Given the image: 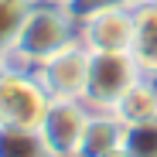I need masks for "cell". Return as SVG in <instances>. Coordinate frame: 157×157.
<instances>
[{"mask_svg":"<svg viewBox=\"0 0 157 157\" xmlns=\"http://www.w3.org/2000/svg\"><path fill=\"white\" fill-rule=\"evenodd\" d=\"M75 38H78V24L62 7V0H55V4H41L38 0L28 14V21H24L7 62L21 65V68H38L44 58H51L55 51H62Z\"/></svg>","mask_w":157,"mask_h":157,"instance_id":"obj_1","label":"cell"},{"mask_svg":"<svg viewBox=\"0 0 157 157\" xmlns=\"http://www.w3.org/2000/svg\"><path fill=\"white\" fill-rule=\"evenodd\" d=\"M48 106H51V96L38 82V75L31 68L7 62L4 75H0V126L38 130Z\"/></svg>","mask_w":157,"mask_h":157,"instance_id":"obj_2","label":"cell"},{"mask_svg":"<svg viewBox=\"0 0 157 157\" xmlns=\"http://www.w3.org/2000/svg\"><path fill=\"white\" fill-rule=\"evenodd\" d=\"M140 78L144 72L133 51H89V78L82 99L89 109H113Z\"/></svg>","mask_w":157,"mask_h":157,"instance_id":"obj_3","label":"cell"},{"mask_svg":"<svg viewBox=\"0 0 157 157\" xmlns=\"http://www.w3.org/2000/svg\"><path fill=\"white\" fill-rule=\"evenodd\" d=\"M38 82L51 99H82L86 96V78H89V48L82 41H72L62 51H55L51 58H44L38 68Z\"/></svg>","mask_w":157,"mask_h":157,"instance_id":"obj_4","label":"cell"},{"mask_svg":"<svg viewBox=\"0 0 157 157\" xmlns=\"http://www.w3.org/2000/svg\"><path fill=\"white\" fill-rule=\"evenodd\" d=\"M89 113L92 109L86 106V99H51V106L38 126L51 157H75L78 154V140H82Z\"/></svg>","mask_w":157,"mask_h":157,"instance_id":"obj_5","label":"cell"},{"mask_svg":"<svg viewBox=\"0 0 157 157\" xmlns=\"http://www.w3.org/2000/svg\"><path fill=\"white\" fill-rule=\"evenodd\" d=\"M78 41L89 51H133V41H137L133 7L106 10V14L82 21L78 24Z\"/></svg>","mask_w":157,"mask_h":157,"instance_id":"obj_6","label":"cell"},{"mask_svg":"<svg viewBox=\"0 0 157 157\" xmlns=\"http://www.w3.org/2000/svg\"><path fill=\"white\" fill-rule=\"evenodd\" d=\"M123 137H126V126L120 123V116L113 109H92L75 157H106L116 147H123Z\"/></svg>","mask_w":157,"mask_h":157,"instance_id":"obj_7","label":"cell"},{"mask_svg":"<svg viewBox=\"0 0 157 157\" xmlns=\"http://www.w3.org/2000/svg\"><path fill=\"white\" fill-rule=\"evenodd\" d=\"M113 113L120 116L123 126L157 123V78H154V75H144L140 82H133L130 92L113 106Z\"/></svg>","mask_w":157,"mask_h":157,"instance_id":"obj_8","label":"cell"},{"mask_svg":"<svg viewBox=\"0 0 157 157\" xmlns=\"http://www.w3.org/2000/svg\"><path fill=\"white\" fill-rule=\"evenodd\" d=\"M0 157H51V150L38 130L0 126Z\"/></svg>","mask_w":157,"mask_h":157,"instance_id":"obj_9","label":"cell"},{"mask_svg":"<svg viewBox=\"0 0 157 157\" xmlns=\"http://www.w3.org/2000/svg\"><path fill=\"white\" fill-rule=\"evenodd\" d=\"M34 4L38 0H0V58L10 55V48H14Z\"/></svg>","mask_w":157,"mask_h":157,"instance_id":"obj_10","label":"cell"},{"mask_svg":"<svg viewBox=\"0 0 157 157\" xmlns=\"http://www.w3.org/2000/svg\"><path fill=\"white\" fill-rule=\"evenodd\" d=\"M140 0H62V7L72 14L75 24H82L96 14H106V10H123V7H133Z\"/></svg>","mask_w":157,"mask_h":157,"instance_id":"obj_11","label":"cell"},{"mask_svg":"<svg viewBox=\"0 0 157 157\" xmlns=\"http://www.w3.org/2000/svg\"><path fill=\"white\" fill-rule=\"evenodd\" d=\"M123 147L133 157H157V123H144V126H126Z\"/></svg>","mask_w":157,"mask_h":157,"instance_id":"obj_12","label":"cell"},{"mask_svg":"<svg viewBox=\"0 0 157 157\" xmlns=\"http://www.w3.org/2000/svg\"><path fill=\"white\" fill-rule=\"evenodd\" d=\"M133 58H137V65H140L144 75H154L157 78V31H137Z\"/></svg>","mask_w":157,"mask_h":157,"instance_id":"obj_13","label":"cell"},{"mask_svg":"<svg viewBox=\"0 0 157 157\" xmlns=\"http://www.w3.org/2000/svg\"><path fill=\"white\" fill-rule=\"evenodd\" d=\"M106 157H133V154H130L126 147H116V150H113V154H106Z\"/></svg>","mask_w":157,"mask_h":157,"instance_id":"obj_14","label":"cell"},{"mask_svg":"<svg viewBox=\"0 0 157 157\" xmlns=\"http://www.w3.org/2000/svg\"><path fill=\"white\" fill-rule=\"evenodd\" d=\"M4 68H7V58H0V75H4Z\"/></svg>","mask_w":157,"mask_h":157,"instance_id":"obj_15","label":"cell"},{"mask_svg":"<svg viewBox=\"0 0 157 157\" xmlns=\"http://www.w3.org/2000/svg\"><path fill=\"white\" fill-rule=\"evenodd\" d=\"M150 4H157V0H150Z\"/></svg>","mask_w":157,"mask_h":157,"instance_id":"obj_16","label":"cell"}]
</instances>
